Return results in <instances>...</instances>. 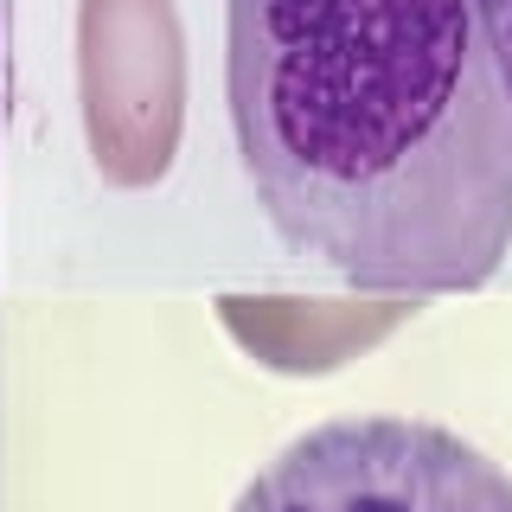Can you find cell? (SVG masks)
<instances>
[{
	"instance_id": "obj_3",
	"label": "cell",
	"mask_w": 512,
	"mask_h": 512,
	"mask_svg": "<svg viewBox=\"0 0 512 512\" xmlns=\"http://www.w3.org/2000/svg\"><path fill=\"white\" fill-rule=\"evenodd\" d=\"M474 7H480V26H487L493 64H500V84H506V103H512V0H474Z\"/></svg>"
},
{
	"instance_id": "obj_2",
	"label": "cell",
	"mask_w": 512,
	"mask_h": 512,
	"mask_svg": "<svg viewBox=\"0 0 512 512\" xmlns=\"http://www.w3.org/2000/svg\"><path fill=\"white\" fill-rule=\"evenodd\" d=\"M231 512H512V474L423 416H333L288 442Z\"/></svg>"
},
{
	"instance_id": "obj_1",
	"label": "cell",
	"mask_w": 512,
	"mask_h": 512,
	"mask_svg": "<svg viewBox=\"0 0 512 512\" xmlns=\"http://www.w3.org/2000/svg\"><path fill=\"white\" fill-rule=\"evenodd\" d=\"M224 96L288 250L365 295L512 256V103L474 0H224Z\"/></svg>"
},
{
	"instance_id": "obj_4",
	"label": "cell",
	"mask_w": 512,
	"mask_h": 512,
	"mask_svg": "<svg viewBox=\"0 0 512 512\" xmlns=\"http://www.w3.org/2000/svg\"><path fill=\"white\" fill-rule=\"evenodd\" d=\"M0 116H7V96H0Z\"/></svg>"
}]
</instances>
